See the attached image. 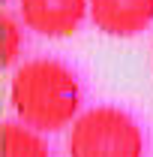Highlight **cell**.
<instances>
[{"label":"cell","instance_id":"obj_1","mask_svg":"<svg viewBox=\"0 0 153 157\" xmlns=\"http://www.w3.org/2000/svg\"><path fill=\"white\" fill-rule=\"evenodd\" d=\"M9 100L21 124L39 133L72 127L81 115L78 76L60 60L36 58L21 63L9 82Z\"/></svg>","mask_w":153,"mask_h":157},{"label":"cell","instance_id":"obj_2","mask_svg":"<svg viewBox=\"0 0 153 157\" xmlns=\"http://www.w3.org/2000/svg\"><path fill=\"white\" fill-rule=\"evenodd\" d=\"M69 157H144V133L129 112L93 106L69 127Z\"/></svg>","mask_w":153,"mask_h":157},{"label":"cell","instance_id":"obj_3","mask_svg":"<svg viewBox=\"0 0 153 157\" xmlns=\"http://www.w3.org/2000/svg\"><path fill=\"white\" fill-rule=\"evenodd\" d=\"M18 12L27 30L63 39L78 33L81 21L90 15V0H18Z\"/></svg>","mask_w":153,"mask_h":157},{"label":"cell","instance_id":"obj_4","mask_svg":"<svg viewBox=\"0 0 153 157\" xmlns=\"http://www.w3.org/2000/svg\"><path fill=\"white\" fill-rule=\"evenodd\" d=\"M90 21L105 36H138L153 24V0H90Z\"/></svg>","mask_w":153,"mask_h":157},{"label":"cell","instance_id":"obj_5","mask_svg":"<svg viewBox=\"0 0 153 157\" xmlns=\"http://www.w3.org/2000/svg\"><path fill=\"white\" fill-rule=\"evenodd\" d=\"M3 157H48V145L39 136V130L21 121H6L3 124Z\"/></svg>","mask_w":153,"mask_h":157},{"label":"cell","instance_id":"obj_6","mask_svg":"<svg viewBox=\"0 0 153 157\" xmlns=\"http://www.w3.org/2000/svg\"><path fill=\"white\" fill-rule=\"evenodd\" d=\"M0 21H3V67H12L24 48V30L9 9H3Z\"/></svg>","mask_w":153,"mask_h":157}]
</instances>
